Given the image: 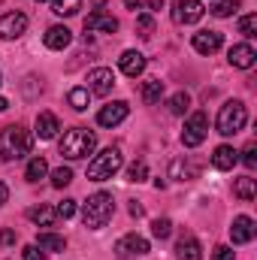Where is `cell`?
<instances>
[{"label": "cell", "instance_id": "cell-1", "mask_svg": "<svg viewBox=\"0 0 257 260\" xmlns=\"http://www.w3.org/2000/svg\"><path fill=\"white\" fill-rule=\"evenodd\" d=\"M112 212H115L112 194L97 191V194L88 197V203L82 206V224H85L88 230H100V227H106V221L112 218Z\"/></svg>", "mask_w": 257, "mask_h": 260}, {"label": "cell", "instance_id": "cell-2", "mask_svg": "<svg viewBox=\"0 0 257 260\" xmlns=\"http://www.w3.org/2000/svg\"><path fill=\"white\" fill-rule=\"evenodd\" d=\"M61 154H64L67 160H82V157H88L94 148H97V133L88 127H73L64 133V139H61Z\"/></svg>", "mask_w": 257, "mask_h": 260}, {"label": "cell", "instance_id": "cell-3", "mask_svg": "<svg viewBox=\"0 0 257 260\" xmlns=\"http://www.w3.org/2000/svg\"><path fill=\"white\" fill-rule=\"evenodd\" d=\"M30 145H34V136L21 124H9L0 130V157L3 160H18V157L30 154Z\"/></svg>", "mask_w": 257, "mask_h": 260}, {"label": "cell", "instance_id": "cell-4", "mask_svg": "<svg viewBox=\"0 0 257 260\" xmlns=\"http://www.w3.org/2000/svg\"><path fill=\"white\" fill-rule=\"evenodd\" d=\"M245 124H248V109H245L242 100H227V103L218 109L215 127H218L221 136H236Z\"/></svg>", "mask_w": 257, "mask_h": 260}, {"label": "cell", "instance_id": "cell-5", "mask_svg": "<svg viewBox=\"0 0 257 260\" xmlns=\"http://www.w3.org/2000/svg\"><path fill=\"white\" fill-rule=\"evenodd\" d=\"M124 167V154H121V148H106V151H100L91 164H88V179L91 182H106V179H112L118 170Z\"/></svg>", "mask_w": 257, "mask_h": 260}, {"label": "cell", "instance_id": "cell-6", "mask_svg": "<svg viewBox=\"0 0 257 260\" xmlns=\"http://www.w3.org/2000/svg\"><path fill=\"white\" fill-rule=\"evenodd\" d=\"M206 136H209V118H206V112L188 115L185 130H182V145H185V148H197V145H203Z\"/></svg>", "mask_w": 257, "mask_h": 260}, {"label": "cell", "instance_id": "cell-7", "mask_svg": "<svg viewBox=\"0 0 257 260\" xmlns=\"http://www.w3.org/2000/svg\"><path fill=\"white\" fill-rule=\"evenodd\" d=\"M206 15V6L200 0H173V21L176 24H197Z\"/></svg>", "mask_w": 257, "mask_h": 260}, {"label": "cell", "instance_id": "cell-8", "mask_svg": "<svg viewBox=\"0 0 257 260\" xmlns=\"http://www.w3.org/2000/svg\"><path fill=\"white\" fill-rule=\"evenodd\" d=\"M127 115H130L127 103H124V100H112V103H106V106L97 112V124H100V127H118Z\"/></svg>", "mask_w": 257, "mask_h": 260}, {"label": "cell", "instance_id": "cell-9", "mask_svg": "<svg viewBox=\"0 0 257 260\" xmlns=\"http://www.w3.org/2000/svg\"><path fill=\"white\" fill-rule=\"evenodd\" d=\"M24 30H27L24 12H3L0 15V40H18Z\"/></svg>", "mask_w": 257, "mask_h": 260}, {"label": "cell", "instance_id": "cell-10", "mask_svg": "<svg viewBox=\"0 0 257 260\" xmlns=\"http://www.w3.org/2000/svg\"><path fill=\"white\" fill-rule=\"evenodd\" d=\"M112 85H115V73H112L109 67H97V70L88 73V91H91V94L106 97V94L112 91Z\"/></svg>", "mask_w": 257, "mask_h": 260}, {"label": "cell", "instance_id": "cell-11", "mask_svg": "<svg viewBox=\"0 0 257 260\" xmlns=\"http://www.w3.org/2000/svg\"><path fill=\"white\" fill-rule=\"evenodd\" d=\"M257 227H254V218H248V215H236L233 218V224H230V239H233V245H248L251 239H254Z\"/></svg>", "mask_w": 257, "mask_h": 260}, {"label": "cell", "instance_id": "cell-12", "mask_svg": "<svg viewBox=\"0 0 257 260\" xmlns=\"http://www.w3.org/2000/svg\"><path fill=\"white\" fill-rule=\"evenodd\" d=\"M221 34L218 30H200V34H194L191 37V46L194 52H200V55H215L218 49H221Z\"/></svg>", "mask_w": 257, "mask_h": 260}, {"label": "cell", "instance_id": "cell-13", "mask_svg": "<svg viewBox=\"0 0 257 260\" xmlns=\"http://www.w3.org/2000/svg\"><path fill=\"white\" fill-rule=\"evenodd\" d=\"M43 43H46V49H52V52H64L67 46L73 43V34H70V27H64V24H52V27L46 30V37H43Z\"/></svg>", "mask_w": 257, "mask_h": 260}, {"label": "cell", "instance_id": "cell-14", "mask_svg": "<svg viewBox=\"0 0 257 260\" xmlns=\"http://www.w3.org/2000/svg\"><path fill=\"white\" fill-rule=\"evenodd\" d=\"M227 61L233 67H239V70H251L257 61V52L248 46V43H236L230 52H227Z\"/></svg>", "mask_w": 257, "mask_h": 260}, {"label": "cell", "instance_id": "cell-15", "mask_svg": "<svg viewBox=\"0 0 257 260\" xmlns=\"http://www.w3.org/2000/svg\"><path fill=\"white\" fill-rule=\"evenodd\" d=\"M118 67H121V73H124V76L136 79V76H142V73H145V55H142V52H136V49H127V52L118 58Z\"/></svg>", "mask_w": 257, "mask_h": 260}, {"label": "cell", "instance_id": "cell-16", "mask_svg": "<svg viewBox=\"0 0 257 260\" xmlns=\"http://www.w3.org/2000/svg\"><path fill=\"white\" fill-rule=\"evenodd\" d=\"M115 251H118L121 257H127V254L142 257V254H148V239H142V236H136V233H127V236H121V239H118Z\"/></svg>", "mask_w": 257, "mask_h": 260}, {"label": "cell", "instance_id": "cell-17", "mask_svg": "<svg viewBox=\"0 0 257 260\" xmlns=\"http://www.w3.org/2000/svg\"><path fill=\"white\" fill-rule=\"evenodd\" d=\"M85 30H103V34H115L118 30V21L112 15H106L103 9H94L88 18H85Z\"/></svg>", "mask_w": 257, "mask_h": 260}, {"label": "cell", "instance_id": "cell-18", "mask_svg": "<svg viewBox=\"0 0 257 260\" xmlns=\"http://www.w3.org/2000/svg\"><path fill=\"white\" fill-rule=\"evenodd\" d=\"M176 257L179 260H203V245L194 239L191 233H185V236L176 242Z\"/></svg>", "mask_w": 257, "mask_h": 260}, {"label": "cell", "instance_id": "cell-19", "mask_svg": "<svg viewBox=\"0 0 257 260\" xmlns=\"http://www.w3.org/2000/svg\"><path fill=\"white\" fill-rule=\"evenodd\" d=\"M236 160H239V151H233V145H218V148H215V154H212V167H215V170H221V173L233 170V167H236Z\"/></svg>", "mask_w": 257, "mask_h": 260}, {"label": "cell", "instance_id": "cell-20", "mask_svg": "<svg viewBox=\"0 0 257 260\" xmlns=\"http://www.w3.org/2000/svg\"><path fill=\"white\" fill-rule=\"evenodd\" d=\"M58 130H61L58 115H52V112H40V115H37V136H40V139H55Z\"/></svg>", "mask_w": 257, "mask_h": 260}, {"label": "cell", "instance_id": "cell-21", "mask_svg": "<svg viewBox=\"0 0 257 260\" xmlns=\"http://www.w3.org/2000/svg\"><path fill=\"white\" fill-rule=\"evenodd\" d=\"M27 218H30L34 224H40V227H52V224L58 221V212H55L52 206H46V203H40V206H34V209H27Z\"/></svg>", "mask_w": 257, "mask_h": 260}, {"label": "cell", "instance_id": "cell-22", "mask_svg": "<svg viewBox=\"0 0 257 260\" xmlns=\"http://www.w3.org/2000/svg\"><path fill=\"white\" fill-rule=\"evenodd\" d=\"M37 245H40L43 251H52V254H61V251H67V239H64V236H58V233H40Z\"/></svg>", "mask_w": 257, "mask_h": 260}, {"label": "cell", "instance_id": "cell-23", "mask_svg": "<svg viewBox=\"0 0 257 260\" xmlns=\"http://www.w3.org/2000/svg\"><path fill=\"white\" fill-rule=\"evenodd\" d=\"M160 97H164V82L160 79H148L142 85V103L154 106V103H160Z\"/></svg>", "mask_w": 257, "mask_h": 260}, {"label": "cell", "instance_id": "cell-24", "mask_svg": "<svg viewBox=\"0 0 257 260\" xmlns=\"http://www.w3.org/2000/svg\"><path fill=\"white\" fill-rule=\"evenodd\" d=\"M170 179H176V182H188V179H194V167L185 160V157H176V160L170 164Z\"/></svg>", "mask_w": 257, "mask_h": 260}, {"label": "cell", "instance_id": "cell-25", "mask_svg": "<svg viewBox=\"0 0 257 260\" xmlns=\"http://www.w3.org/2000/svg\"><path fill=\"white\" fill-rule=\"evenodd\" d=\"M46 173H49L46 157H30V164H27V170H24V179H27V182H40V179H46Z\"/></svg>", "mask_w": 257, "mask_h": 260}, {"label": "cell", "instance_id": "cell-26", "mask_svg": "<svg viewBox=\"0 0 257 260\" xmlns=\"http://www.w3.org/2000/svg\"><path fill=\"white\" fill-rule=\"evenodd\" d=\"M233 194L239 197V200H254V194H257V188H254V179L251 176H242V179H236V185H233Z\"/></svg>", "mask_w": 257, "mask_h": 260}, {"label": "cell", "instance_id": "cell-27", "mask_svg": "<svg viewBox=\"0 0 257 260\" xmlns=\"http://www.w3.org/2000/svg\"><path fill=\"white\" fill-rule=\"evenodd\" d=\"M67 100H70V106H73L76 112H85V109H88V100H91V91H88V88H73V91L67 94Z\"/></svg>", "mask_w": 257, "mask_h": 260}, {"label": "cell", "instance_id": "cell-28", "mask_svg": "<svg viewBox=\"0 0 257 260\" xmlns=\"http://www.w3.org/2000/svg\"><path fill=\"white\" fill-rule=\"evenodd\" d=\"M82 9V0H52V12L61 15V18H70Z\"/></svg>", "mask_w": 257, "mask_h": 260}, {"label": "cell", "instance_id": "cell-29", "mask_svg": "<svg viewBox=\"0 0 257 260\" xmlns=\"http://www.w3.org/2000/svg\"><path fill=\"white\" fill-rule=\"evenodd\" d=\"M188 109H191V97H188L185 91H176V94L170 97V112H173V115H185Z\"/></svg>", "mask_w": 257, "mask_h": 260}, {"label": "cell", "instance_id": "cell-30", "mask_svg": "<svg viewBox=\"0 0 257 260\" xmlns=\"http://www.w3.org/2000/svg\"><path fill=\"white\" fill-rule=\"evenodd\" d=\"M170 233H173V221L170 218H154L151 221V236L154 239H170Z\"/></svg>", "mask_w": 257, "mask_h": 260}, {"label": "cell", "instance_id": "cell-31", "mask_svg": "<svg viewBox=\"0 0 257 260\" xmlns=\"http://www.w3.org/2000/svg\"><path fill=\"white\" fill-rule=\"evenodd\" d=\"M236 9H239V0H218V3L212 6V15H218V18H230Z\"/></svg>", "mask_w": 257, "mask_h": 260}, {"label": "cell", "instance_id": "cell-32", "mask_svg": "<svg viewBox=\"0 0 257 260\" xmlns=\"http://www.w3.org/2000/svg\"><path fill=\"white\" fill-rule=\"evenodd\" d=\"M239 34H242L245 40H254V37H257V15H254V12L239 18Z\"/></svg>", "mask_w": 257, "mask_h": 260}, {"label": "cell", "instance_id": "cell-33", "mask_svg": "<svg viewBox=\"0 0 257 260\" xmlns=\"http://www.w3.org/2000/svg\"><path fill=\"white\" fill-rule=\"evenodd\" d=\"M148 179V164L145 160H136V164H130V170H127V182H145Z\"/></svg>", "mask_w": 257, "mask_h": 260}, {"label": "cell", "instance_id": "cell-34", "mask_svg": "<svg viewBox=\"0 0 257 260\" xmlns=\"http://www.w3.org/2000/svg\"><path fill=\"white\" fill-rule=\"evenodd\" d=\"M70 182H73V170H70V167H58V170L52 173V185H55V188H67Z\"/></svg>", "mask_w": 257, "mask_h": 260}, {"label": "cell", "instance_id": "cell-35", "mask_svg": "<svg viewBox=\"0 0 257 260\" xmlns=\"http://www.w3.org/2000/svg\"><path fill=\"white\" fill-rule=\"evenodd\" d=\"M136 30H139L142 40H148V37L154 34V18H151V15H139V18H136Z\"/></svg>", "mask_w": 257, "mask_h": 260}, {"label": "cell", "instance_id": "cell-36", "mask_svg": "<svg viewBox=\"0 0 257 260\" xmlns=\"http://www.w3.org/2000/svg\"><path fill=\"white\" fill-rule=\"evenodd\" d=\"M242 164H245L248 170H254L257 167V142H248V145H245V151H242Z\"/></svg>", "mask_w": 257, "mask_h": 260}, {"label": "cell", "instance_id": "cell-37", "mask_svg": "<svg viewBox=\"0 0 257 260\" xmlns=\"http://www.w3.org/2000/svg\"><path fill=\"white\" fill-rule=\"evenodd\" d=\"M55 212H58V218H64V221L67 218H73V215H76V200H64Z\"/></svg>", "mask_w": 257, "mask_h": 260}, {"label": "cell", "instance_id": "cell-38", "mask_svg": "<svg viewBox=\"0 0 257 260\" xmlns=\"http://www.w3.org/2000/svg\"><path fill=\"white\" fill-rule=\"evenodd\" d=\"M21 257H24V260H43V257H46V251L34 242V245H24V254H21Z\"/></svg>", "mask_w": 257, "mask_h": 260}, {"label": "cell", "instance_id": "cell-39", "mask_svg": "<svg viewBox=\"0 0 257 260\" xmlns=\"http://www.w3.org/2000/svg\"><path fill=\"white\" fill-rule=\"evenodd\" d=\"M233 257H236V251H233L230 245H218L215 254H212V260H233Z\"/></svg>", "mask_w": 257, "mask_h": 260}, {"label": "cell", "instance_id": "cell-40", "mask_svg": "<svg viewBox=\"0 0 257 260\" xmlns=\"http://www.w3.org/2000/svg\"><path fill=\"white\" fill-rule=\"evenodd\" d=\"M15 242V230H0V245H12Z\"/></svg>", "mask_w": 257, "mask_h": 260}, {"label": "cell", "instance_id": "cell-41", "mask_svg": "<svg viewBox=\"0 0 257 260\" xmlns=\"http://www.w3.org/2000/svg\"><path fill=\"white\" fill-rule=\"evenodd\" d=\"M130 215H133V218H142V206H139V203H130Z\"/></svg>", "mask_w": 257, "mask_h": 260}, {"label": "cell", "instance_id": "cell-42", "mask_svg": "<svg viewBox=\"0 0 257 260\" xmlns=\"http://www.w3.org/2000/svg\"><path fill=\"white\" fill-rule=\"evenodd\" d=\"M6 200H9V188H6V185H3V182H0V206H3V203H6Z\"/></svg>", "mask_w": 257, "mask_h": 260}, {"label": "cell", "instance_id": "cell-43", "mask_svg": "<svg viewBox=\"0 0 257 260\" xmlns=\"http://www.w3.org/2000/svg\"><path fill=\"white\" fill-rule=\"evenodd\" d=\"M148 9H164V0H145Z\"/></svg>", "mask_w": 257, "mask_h": 260}, {"label": "cell", "instance_id": "cell-44", "mask_svg": "<svg viewBox=\"0 0 257 260\" xmlns=\"http://www.w3.org/2000/svg\"><path fill=\"white\" fill-rule=\"evenodd\" d=\"M124 6H127V9H133V12H136V9H139L142 3H139V0H124Z\"/></svg>", "mask_w": 257, "mask_h": 260}, {"label": "cell", "instance_id": "cell-45", "mask_svg": "<svg viewBox=\"0 0 257 260\" xmlns=\"http://www.w3.org/2000/svg\"><path fill=\"white\" fill-rule=\"evenodd\" d=\"M6 106H9V103H6V100H3V97H0V112H3V109H6Z\"/></svg>", "mask_w": 257, "mask_h": 260}, {"label": "cell", "instance_id": "cell-46", "mask_svg": "<svg viewBox=\"0 0 257 260\" xmlns=\"http://www.w3.org/2000/svg\"><path fill=\"white\" fill-rule=\"evenodd\" d=\"M37 3H46V0H37Z\"/></svg>", "mask_w": 257, "mask_h": 260}, {"label": "cell", "instance_id": "cell-47", "mask_svg": "<svg viewBox=\"0 0 257 260\" xmlns=\"http://www.w3.org/2000/svg\"><path fill=\"white\" fill-rule=\"evenodd\" d=\"M0 85H3V82H0Z\"/></svg>", "mask_w": 257, "mask_h": 260}]
</instances>
